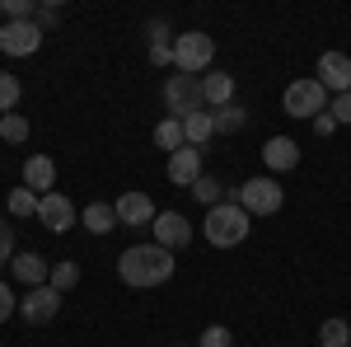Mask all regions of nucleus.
<instances>
[{"label": "nucleus", "mask_w": 351, "mask_h": 347, "mask_svg": "<svg viewBox=\"0 0 351 347\" xmlns=\"http://www.w3.org/2000/svg\"><path fill=\"white\" fill-rule=\"evenodd\" d=\"M173 272H178V263H173V254L160 249V244H132V249L117 258V277H122L127 287H136V291L164 287Z\"/></svg>", "instance_id": "1"}, {"label": "nucleus", "mask_w": 351, "mask_h": 347, "mask_svg": "<svg viewBox=\"0 0 351 347\" xmlns=\"http://www.w3.org/2000/svg\"><path fill=\"white\" fill-rule=\"evenodd\" d=\"M248 230H253V216L243 212L234 197L220 202V207H211L206 221H202V235H206V244H216V249H234V244H243Z\"/></svg>", "instance_id": "2"}, {"label": "nucleus", "mask_w": 351, "mask_h": 347, "mask_svg": "<svg viewBox=\"0 0 351 347\" xmlns=\"http://www.w3.org/2000/svg\"><path fill=\"white\" fill-rule=\"evenodd\" d=\"M211 61H216V38L211 33H202V28H192V33H178L173 38V71L178 76H206L211 71Z\"/></svg>", "instance_id": "3"}, {"label": "nucleus", "mask_w": 351, "mask_h": 347, "mask_svg": "<svg viewBox=\"0 0 351 347\" xmlns=\"http://www.w3.org/2000/svg\"><path fill=\"white\" fill-rule=\"evenodd\" d=\"M234 202H239L248 216H276L281 207H286V188L276 183L271 174H258V179H248V183H239V192H234Z\"/></svg>", "instance_id": "4"}, {"label": "nucleus", "mask_w": 351, "mask_h": 347, "mask_svg": "<svg viewBox=\"0 0 351 347\" xmlns=\"http://www.w3.org/2000/svg\"><path fill=\"white\" fill-rule=\"evenodd\" d=\"M281 108H286V117H319L328 113V89L314 76H304V80H291L286 85V94H281Z\"/></svg>", "instance_id": "5"}, {"label": "nucleus", "mask_w": 351, "mask_h": 347, "mask_svg": "<svg viewBox=\"0 0 351 347\" xmlns=\"http://www.w3.org/2000/svg\"><path fill=\"white\" fill-rule=\"evenodd\" d=\"M164 108H169V117H192V113H202V80L197 76H169L164 80Z\"/></svg>", "instance_id": "6"}, {"label": "nucleus", "mask_w": 351, "mask_h": 347, "mask_svg": "<svg viewBox=\"0 0 351 347\" xmlns=\"http://www.w3.org/2000/svg\"><path fill=\"white\" fill-rule=\"evenodd\" d=\"M150 235H155L160 249L178 254V249H188V244H192V221L183 212H160V216H155V225H150Z\"/></svg>", "instance_id": "7"}, {"label": "nucleus", "mask_w": 351, "mask_h": 347, "mask_svg": "<svg viewBox=\"0 0 351 347\" xmlns=\"http://www.w3.org/2000/svg\"><path fill=\"white\" fill-rule=\"evenodd\" d=\"M43 47V28L33 19H19V24L0 28V56H33Z\"/></svg>", "instance_id": "8"}, {"label": "nucleus", "mask_w": 351, "mask_h": 347, "mask_svg": "<svg viewBox=\"0 0 351 347\" xmlns=\"http://www.w3.org/2000/svg\"><path fill=\"white\" fill-rule=\"evenodd\" d=\"M112 207H117V225H127V230H150L155 216H160V212H155V202H150L145 192H122Z\"/></svg>", "instance_id": "9"}, {"label": "nucleus", "mask_w": 351, "mask_h": 347, "mask_svg": "<svg viewBox=\"0 0 351 347\" xmlns=\"http://www.w3.org/2000/svg\"><path fill=\"white\" fill-rule=\"evenodd\" d=\"M314 80L324 85L328 94H351V56L347 52H324L319 56Z\"/></svg>", "instance_id": "10"}, {"label": "nucleus", "mask_w": 351, "mask_h": 347, "mask_svg": "<svg viewBox=\"0 0 351 347\" xmlns=\"http://www.w3.org/2000/svg\"><path fill=\"white\" fill-rule=\"evenodd\" d=\"M19 315H24L28 324H52L56 315H61V291H56V287H33V291L19 300Z\"/></svg>", "instance_id": "11"}, {"label": "nucleus", "mask_w": 351, "mask_h": 347, "mask_svg": "<svg viewBox=\"0 0 351 347\" xmlns=\"http://www.w3.org/2000/svg\"><path fill=\"white\" fill-rule=\"evenodd\" d=\"M38 221H43L52 235H66V230L75 225V202H71L66 192H47V197L38 202Z\"/></svg>", "instance_id": "12"}, {"label": "nucleus", "mask_w": 351, "mask_h": 347, "mask_svg": "<svg viewBox=\"0 0 351 347\" xmlns=\"http://www.w3.org/2000/svg\"><path fill=\"white\" fill-rule=\"evenodd\" d=\"M164 174H169V183H173V188H188V192H192V183L202 179V150H197V146L173 150L169 164H164Z\"/></svg>", "instance_id": "13"}, {"label": "nucleus", "mask_w": 351, "mask_h": 347, "mask_svg": "<svg viewBox=\"0 0 351 347\" xmlns=\"http://www.w3.org/2000/svg\"><path fill=\"white\" fill-rule=\"evenodd\" d=\"M263 164H267L271 174H291L300 164V141L295 136H271L267 146H263Z\"/></svg>", "instance_id": "14"}, {"label": "nucleus", "mask_w": 351, "mask_h": 347, "mask_svg": "<svg viewBox=\"0 0 351 347\" xmlns=\"http://www.w3.org/2000/svg\"><path fill=\"white\" fill-rule=\"evenodd\" d=\"M24 188H33L38 197H47L56 188V160L52 155H28L24 160Z\"/></svg>", "instance_id": "15"}, {"label": "nucleus", "mask_w": 351, "mask_h": 347, "mask_svg": "<svg viewBox=\"0 0 351 347\" xmlns=\"http://www.w3.org/2000/svg\"><path fill=\"white\" fill-rule=\"evenodd\" d=\"M47 277H52V263L43 254H14V282L33 291V287H47Z\"/></svg>", "instance_id": "16"}, {"label": "nucleus", "mask_w": 351, "mask_h": 347, "mask_svg": "<svg viewBox=\"0 0 351 347\" xmlns=\"http://www.w3.org/2000/svg\"><path fill=\"white\" fill-rule=\"evenodd\" d=\"M202 104H206V108L234 104V76H225V71H206V76H202Z\"/></svg>", "instance_id": "17"}, {"label": "nucleus", "mask_w": 351, "mask_h": 347, "mask_svg": "<svg viewBox=\"0 0 351 347\" xmlns=\"http://www.w3.org/2000/svg\"><path fill=\"white\" fill-rule=\"evenodd\" d=\"M145 33H150V61H155L160 71L173 66V33H169V24H164V19H150Z\"/></svg>", "instance_id": "18"}, {"label": "nucleus", "mask_w": 351, "mask_h": 347, "mask_svg": "<svg viewBox=\"0 0 351 347\" xmlns=\"http://www.w3.org/2000/svg\"><path fill=\"white\" fill-rule=\"evenodd\" d=\"M80 221H84L89 235H108V230H117V207L112 202H89Z\"/></svg>", "instance_id": "19"}, {"label": "nucleus", "mask_w": 351, "mask_h": 347, "mask_svg": "<svg viewBox=\"0 0 351 347\" xmlns=\"http://www.w3.org/2000/svg\"><path fill=\"white\" fill-rule=\"evenodd\" d=\"M183 136H188V146H197V150H206V141L216 136V117L202 108V113H192V117H183Z\"/></svg>", "instance_id": "20"}, {"label": "nucleus", "mask_w": 351, "mask_h": 347, "mask_svg": "<svg viewBox=\"0 0 351 347\" xmlns=\"http://www.w3.org/2000/svg\"><path fill=\"white\" fill-rule=\"evenodd\" d=\"M211 117H216V136H239L243 122H248V113L239 104H225V108H211Z\"/></svg>", "instance_id": "21"}, {"label": "nucleus", "mask_w": 351, "mask_h": 347, "mask_svg": "<svg viewBox=\"0 0 351 347\" xmlns=\"http://www.w3.org/2000/svg\"><path fill=\"white\" fill-rule=\"evenodd\" d=\"M38 192L33 188H10V197H5V207H10V216L14 221H28V216H38Z\"/></svg>", "instance_id": "22"}, {"label": "nucleus", "mask_w": 351, "mask_h": 347, "mask_svg": "<svg viewBox=\"0 0 351 347\" xmlns=\"http://www.w3.org/2000/svg\"><path fill=\"white\" fill-rule=\"evenodd\" d=\"M155 146H160V150H169V155H173V150H183V146H188L183 122H178V117H164L160 127H155Z\"/></svg>", "instance_id": "23"}, {"label": "nucleus", "mask_w": 351, "mask_h": 347, "mask_svg": "<svg viewBox=\"0 0 351 347\" xmlns=\"http://www.w3.org/2000/svg\"><path fill=\"white\" fill-rule=\"evenodd\" d=\"M319 347H351V324L347 320H324V328H319Z\"/></svg>", "instance_id": "24"}, {"label": "nucleus", "mask_w": 351, "mask_h": 347, "mask_svg": "<svg viewBox=\"0 0 351 347\" xmlns=\"http://www.w3.org/2000/svg\"><path fill=\"white\" fill-rule=\"evenodd\" d=\"M28 132H33V127H28V117H24V113H5V117H0V136H5L10 146H24Z\"/></svg>", "instance_id": "25"}, {"label": "nucleus", "mask_w": 351, "mask_h": 347, "mask_svg": "<svg viewBox=\"0 0 351 347\" xmlns=\"http://www.w3.org/2000/svg\"><path fill=\"white\" fill-rule=\"evenodd\" d=\"M192 197H197V202H206V212L220 207V202H225V197H220V179H216V174H202V179L192 183Z\"/></svg>", "instance_id": "26"}, {"label": "nucleus", "mask_w": 351, "mask_h": 347, "mask_svg": "<svg viewBox=\"0 0 351 347\" xmlns=\"http://www.w3.org/2000/svg\"><path fill=\"white\" fill-rule=\"evenodd\" d=\"M75 282H80V263H71V258H66V263H52V277H47V287H56V291L66 295L71 287H75Z\"/></svg>", "instance_id": "27"}, {"label": "nucleus", "mask_w": 351, "mask_h": 347, "mask_svg": "<svg viewBox=\"0 0 351 347\" xmlns=\"http://www.w3.org/2000/svg\"><path fill=\"white\" fill-rule=\"evenodd\" d=\"M19 99H24L19 76H0V117H5V113H14V108H19Z\"/></svg>", "instance_id": "28"}, {"label": "nucleus", "mask_w": 351, "mask_h": 347, "mask_svg": "<svg viewBox=\"0 0 351 347\" xmlns=\"http://www.w3.org/2000/svg\"><path fill=\"white\" fill-rule=\"evenodd\" d=\"M197 347H234V333H230L225 324H211V328H202Z\"/></svg>", "instance_id": "29"}, {"label": "nucleus", "mask_w": 351, "mask_h": 347, "mask_svg": "<svg viewBox=\"0 0 351 347\" xmlns=\"http://www.w3.org/2000/svg\"><path fill=\"white\" fill-rule=\"evenodd\" d=\"M10 258H14V225L0 216V267L10 263Z\"/></svg>", "instance_id": "30"}, {"label": "nucleus", "mask_w": 351, "mask_h": 347, "mask_svg": "<svg viewBox=\"0 0 351 347\" xmlns=\"http://www.w3.org/2000/svg\"><path fill=\"white\" fill-rule=\"evenodd\" d=\"M33 24L38 28H56L61 24V5H38V10H33Z\"/></svg>", "instance_id": "31"}, {"label": "nucleus", "mask_w": 351, "mask_h": 347, "mask_svg": "<svg viewBox=\"0 0 351 347\" xmlns=\"http://www.w3.org/2000/svg\"><path fill=\"white\" fill-rule=\"evenodd\" d=\"M332 117H337V127H351V94H337L332 99V108H328Z\"/></svg>", "instance_id": "32"}, {"label": "nucleus", "mask_w": 351, "mask_h": 347, "mask_svg": "<svg viewBox=\"0 0 351 347\" xmlns=\"http://www.w3.org/2000/svg\"><path fill=\"white\" fill-rule=\"evenodd\" d=\"M14 305H19V300H14V287H10V282H0V324L14 315Z\"/></svg>", "instance_id": "33"}, {"label": "nucleus", "mask_w": 351, "mask_h": 347, "mask_svg": "<svg viewBox=\"0 0 351 347\" xmlns=\"http://www.w3.org/2000/svg\"><path fill=\"white\" fill-rule=\"evenodd\" d=\"M314 132H319V136H332V132H337V117H332V113H319V117H314Z\"/></svg>", "instance_id": "34"}, {"label": "nucleus", "mask_w": 351, "mask_h": 347, "mask_svg": "<svg viewBox=\"0 0 351 347\" xmlns=\"http://www.w3.org/2000/svg\"><path fill=\"white\" fill-rule=\"evenodd\" d=\"M0 28H5V14H0Z\"/></svg>", "instance_id": "35"}, {"label": "nucleus", "mask_w": 351, "mask_h": 347, "mask_svg": "<svg viewBox=\"0 0 351 347\" xmlns=\"http://www.w3.org/2000/svg\"><path fill=\"white\" fill-rule=\"evenodd\" d=\"M160 347H164V343H160Z\"/></svg>", "instance_id": "36"}]
</instances>
